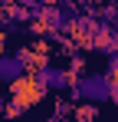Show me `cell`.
I'll use <instances>...</instances> for the list:
<instances>
[{
	"mask_svg": "<svg viewBox=\"0 0 118 122\" xmlns=\"http://www.w3.org/2000/svg\"><path fill=\"white\" fill-rule=\"evenodd\" d=\"M0 53H3V33H0Z\"/></svg>",
	"mask_w": 118,
	"mask_h": 122,
	"instance_id": "30bf717a",
	"label": "cell"
},
{
	"mask_svg": "<svg viewBox=\"0 0 118 122\" xmlns=\"http://www.w3.org/2000/svg\"><path fill=\"white\" fill-rule=\"evenodd\" d=\"M20 60H23V66H26V73H36V69H43V66H49V53H46V46H23L17 53Z\"/></svg>",
	"mask_w": 118,
	"mask_h": 122,
	"instance_id": "277c9868",
	"label": "cell"
},
{
	"mask_svg": "<svg viewBox=\"0 0 118 122\" xmlns=\"http://www.w3.org/2000/svg\"><path fill=\"white\" fill-rule=\"evenodd\" d=\"M33 76H36L46 89H56V92H62V89L72 86V73H69L66 66H43V69H36Z\"/></svg>",
	"mask_w": 118,
	"mask_h": 122,
	"instance_id": "3957f363",
	"label": "cell"
},
{
	"mask_svg": "<svg viewBox=\"0 0 118 122\" xmlns=\"http://www.w3.org/2000/svg\"><path fill=\"white\" fill-rule=\"evenodd\" d=\"M23 112H26V109H23L20 102H13V99H7V106H3V116H7V119H20Z\"/></svg>",
	"mask_w": 118,
	"mask_h": 122,
	"instance_id": "ba28073f",
	"label": "cell"
},
{
	"mask_svg": "<svg viewBox=\"0 0 118 122\" xmlns=\"http://www.w3.org/2000/svg\"><path fill=\"white\" fill-rule=\"evenodd\" d=\"M76 96L82 102H108L112 99V86H108V76L105 73H85L76 79Z\"/></svg>",
	"mask_w": 118,
	"mask_h": 122,
	"instance_id": "6da1fadb",
	"label": "cell"
},
{
	"mask_svg": "<svg viewBox=\"0 0 118 122\" xmlns=\"http://www.w3.org/2000/svg\"><path fill=\"white\" fill-rule=\"evenodd\" d=\"M43 96H46V86H43L36 76H30V73H23L20 79L10 82V99L20 102L23 109H33V106H36Z\"/></svg>",
	"mask_w": 118,
	"mask_h": 122,
	"instance_id": "7a4b0ae2",
	"label": "cell"
},
{
	"mask_svg": "<svg viewBox=\"0 0 118 122\" xmlns=\"http://www.w3.org/2000/svg\"><path fill=\"white\" fill-rule=\"evenodd\" d=\"M23 73H26V66H23L20 56H7V53H0V82H7V86H10V82L20 79Z\"/></svg>",
	"mask_w": 118,
	"mask_h": 122,
	"instance_id": "5b68a950",
	"label": "cell"
},
{
	"mask_svg": "<svg viewBox=\"0 0 118 122\" xmlns=\"http://www.w3.org/2000/svg\"><path fill=\"white\" fill-rule=\"evenodd\" d=\"M43 20H46V26H53V30H66V26H72V17H69L66 10H46Z\"/></svg>",
	"mask_w": 118,
	"mask_h": 122,
	"instance_id": "8992f818",
	"label": "cell"
},
{
	"mask_svg": "<svg viewBox=\"0 0 118 122\" xmlns=\"http://www.w3.org/2000/svg\"><path fill=\"white\" fill-rule=\"evenodd\" d=\"M72 119H76V122H95V119H98V109H95V102H82V106H76Z\"/></svg>",
	"mask_w": 118,
	"mask_h": 122,
	"instance_id": "52a82bcc",
	"label": "cell"
},
{
	"mask_svg": "<svg viewBox=\"0 0 118 122\" xmlns=\"http://www.w3.org/2000/svg\"><path fill=\"white\" fill-rule=\"evenodd\" d=\"M108 76V86H112V102L118 106V69H112V73H105Z\"/></svg>",
	"mask_w": 118,
	"mask_h": 122,
	"instance_id": "9c48e42d",
	"label": "cell"
}]
</instances>
